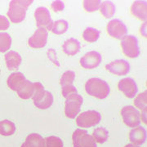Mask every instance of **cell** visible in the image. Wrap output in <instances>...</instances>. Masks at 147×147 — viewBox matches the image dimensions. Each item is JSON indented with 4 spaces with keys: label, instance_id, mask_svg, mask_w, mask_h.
<instances>
[{
    "label": "cell",
    "instance_id": "obj_1",
    "mask_svg": "<svg viewBox=\"0 0 147 147\" xmlns=\"http://www.w3.org/2000/svg\"><path fill=\"white\" fill-rule=\"evenodd\" d=\"M33 3L31 0H12L9 3L7 16L12 23H21L26 18L29 6Z\"/></svg>",
    "mask_w": 147,
    "mask_h": 147
},
{
    "label": "cell",
    "instance_id": "obj_2",
    "mask_svg": "<svg viewBox=\"0 0 147 147\" xmlns=\"http://www.w3.org/2000/svg\"><path fill=\"white\" fill-rule=\"evenodd\" d=\"M85 90L87 93L97 99H105L110 94L109 84L99 78H92L85 84Z\"/></svg>",
    "mask_w": 147,
    "mask_h": 147
},
{
    "label": "cell",
    "instance_id": "obj_3",
    "mask_svg": "<svg viewBox=\"0 0 147 147\" xmlns=\"http://www.w3.org/2000/svg\"><path fill=\"white\" fill-rule=\"evenodd\" d=\"M83 97L78 93L73 94L65 98V114L69 119H74L79 115L81 105H83Z\"/></svg>",
    "mask_w": 147,
    "mask_h": 147
},
{
    "label": "cell",
    "instance_id": "obj_4",
    "mask_svg": "<svg viewBox=\"0 0 147 147\" xmlns=\"http://www.w3.org/2000/svg\"><path fill=\"white\" fill-rule=\"evenodd\" d=\"M121 48L123 53L129 58H136L140 54L138 40L133 35H126L121 39Z\"/></svg>",
    "mask_w": 147,
    "mask_h": 147
},
{
    "label": "cell",
    "instance_id": "obj_5",
    "mask_svg": "<svg viewBox=\"0 0 147 147\" xmlns=\"http://www.w3.org/2000/svg\"><path fill=\"white\" fill-rule=\"evenodd\" d=\"M100 115L96 110H88L81 113L76 119V123L79 127L88 128L96 126L100 123Z\"/></svg>",
    "mask_w": 147,
    "mask_h": 147
},
{
    "label": "cell",
    "instance_id": "obj_6",
    "mask_svg": "<svg viewBox=\"0 0 147 147\" xmlns=\"http://www.w3.org/2000/svg\"><path fill=\"white\" fill-rule=\"evenodd\" d=\"M123 123L129 127H136L141 123V114L138 110L131 106L127 105L120 111Z\"/></svg>",
    "mask_w": 147,
    "mask_h": 147
},
{
    "label": "cell",
    "instance_id": "obj_7",
    "mask_svg": "<svg viewBox=\"0 0 147 147\" xmlns=\"http://www.w3.org/2000/svg\"><path fill=\"white\" fill-rule=\"evenodd\" d=\"M74 147H97L93 138L84 129H76L72 135Z\"/></svg>",
    "mask_w": 147,
    "mask_h": 147
},
{
    "label": "cell",
    "instance_id": "obj_8",
    "mask_svg": "<svg viewBox=\"0 0 147 147\" xmlns=\"http://www.w3.org/2000/svg\"><path fill=\"white\" fill-rule=\"evenodd\" d=\"M34 18L36 21L38 28H43L45 30H51L53 26V21L51 18L49 11L44 7H38L34 11Z\"/></svg>",
    "mask_w": 147,
    "mask_h": 147
},
{
    "label": "cell",
    "instance_id": "obj_9",
    "mask_svg": "<svg viewBox=\"0 0 147 147\" xmlns=\"http://www.w3.org/2000/svg\"><path fill=\"white\" fill-rule=\"evenodd\" d=\"M106 31L112 38L116 39H122L127 35V30L123 21L119 19H114L107 24Z\"/></svg>",
    "mask_w": 147,
    "mask_h": 147
},
{
    "label": "cell",
    "instance_id": "obj_10",
    "mask_svg": "<svg viewBox=\"0 0 147 147\" xmlns=\"http://www.w3.org/2000/svg\"><path fill=\"white\" fill-rule=\"evenodd\" d=\"M47 30L43 28H38L34 34L28 40V45L32 48H42L46 46L47 40Z\"/></svg>",
    "mask_w": 147,
    "mask_h": 147
},
{
    "label": "cell",
    "instance_id": "obj_11",
    "mask_svg": "<svg viewBox=\"0 0 147 147\" xmlns=\"http://www.w3.org/2000/svg\"><path fill=\"white\" fill-rule=\"evenodd\" d=\"M105 69L110 73L118 76L126 75L130 71V65L125 60H116L105 65Z\"/></svg>",
    "mask_w": 147,
    "mask_h": 147
},
{
    "label": "cell",
    "instance_id": "obj_12",
    "mask_svg": "<svg viewBox=\"0 0 147 147\" xmlns=\"http://www.w3.org/2000/svg\"><path fill=\"white\" fill-rule=\"evenodd\" d=\"M118 88L127 98H133L136 96L138 88L136 82L131 78H124L121 79L118 84Z\"/></svg>",
    "mask_w": 147,
    "mask_h": 147
},
{
    "label": "cell",
    "instance_id": "obj_13",
    "mask_svg": "<svg viewBox=\"0 0 147 147\" xmlns=\"http://www.w3.org/2000/svg\"><path fill=\"white\" fill-rule=\"evenodd\" d=\"M100 62H101V56L100 53L96 51L88 52L80 59L81 66L87 69L96 68L100 65Z\"/></svg>",
    "mask_w": 147,
    "mask_h": 147
},
{
    "label": "cell",
    "instance_id": "obj_14",
    "mask_svg": "<svg viewBox=\"0 0 147 147\" xmlns=\"http://www.w3.org/2000/svg\"><path fill=\"white\" fill-rule=\"evenodd\" d=\"M130 12L140 21H146L147 16V5L146 2L135 1L130 7Z\"/></svg>",
    "mask_w": 147,
    "mask_h": 147
},
{
    "label": "cell",
    "instance_id": "obj_15",
    "mask_svg": "<svg viewBox=\"0 0 147 147\" xmlns=\"http://www.w3.org/2000/svg\"><path fill=\"white\" fill-rule=\"evenodd\" d=\"M146 131L141 126L133 127L129 133V140L133 145L140 146L146 142Z\"/></svg>",
    "mask_w": 147,
    "mask_h": 147
},
{
    "label": "cell",
    "instance_id": "obj_16",
    "mask_svg": "<svg viewBox=\"0 0 147 147\" xmlns=\"http://www.w3.org/2000/svg\"><path fill=\"white\" fill-rule=\"evenodd\" d=\"M5 61L8 69L15 70L20 66L22 61V58L18 53L15 51H9L5 54Z\"/></svg>",
    "mask_w": 147,
    "mask_h": 147
},
{
    "label": "cell",
    "instance_id": "obj_17",
    "mask_svg": "<svg viewBox=\"0 0 147 147\" xmlns=\"http://www.w3.org/2000/svg\"><path fill=\"white\" fill-rule=\"evenodd\" d=\"M26 80V79L25 78L23 74L21 72H15L9 75L7 80V84L10 89L16 92Z\"/></svg>",
    "mask_w": 147,
    "mask_h": 147
},
{
    "label": "cell",
    "instance_id": "obj_18",
    "mask_svg": "<svg viewBox=\"0 0 147 147\" xmlns=\"http://www.w3.org/2000/svg\"><path fill=\"white\" fill-rule=\"evenodd\" d=\"M62 50L64 53H65L66 55L73 57L79 52L80 43L77 39L70 38L64 42V44L62 45Z\"/></svg>",
    "mask_w": 147,
    "mask_h": 147
},
{
    "label": "cell",
    "instance_id": "obj_19",
    "mask_svg": "<svg viewBox=\"0 0 147 147\" xmlns=\"http://www.w3.org/2000/svg\"><path fill=\"white\" fill-rule=\"evenodd\" d=\"M53 103V94L48 92L44 91L43 94L37 100H34V104L37 108L41 109V110H46L48 109Z\"/></svg>",
    "mask_w": 147,
    "mask_h": 147
},
{
    "label": "cell",
    "instance_id": "obj_20",
    "mask_svg": "<svg viewBox=\"0 0 147 147\" xmlns=\"http://www.w3.org/2000/svg\"><path fill=\"white\" fill-rule=\"evenodd\" d=\"M17 95L23 100H28L31 98L34 93V83H31L29 80H26L20 88L16 91Z\"/></svg>",
    "mask_w": 147,
    "mask_h": 147
},
{
    "label": "cell",
    "instance_id": "obj_21",
    "mask_svg": "<svg viewBox=\"0 0 147 147\" xmlns=\"http://www.w3.org/2000/svg\"><path fill=\"white\" fill-rule=\"evenodd\" d=\"M43 146L44 139L42 136L37 133H31L27 136L26 141L21 147H43Z\"/></svg>",
    "mask_w": 147,
    "mask_h": 147
},
{
    "label": "cell",
    "instance_id": "obj_22",
    "mask_svg": "<svg viewBox=\"0 0 147 147\" xmlns=\"http://www.w3.org/2000/svg\"><path fill=\"white\" fill-rule=\"evenodd\" d=\"M99 9L101 15L108 19L114 16L115 12V6L110 1H105L100 3Z\"/></svg>",
    "mask_w": 147,
    "mask_h": 147
},
{
    "label": "cell",
    "instance_id": "obj_23",
    "mask_svg": "<svg viewBox=\"0 0 147 147\" xmlns=\"http://www.w3.org/2000/svg\"><path fill=\"white\" fill-rule=\"evenodd\" d=\"M16 131V126L14 123L9 120H3L0 122V135L8 137Z\"/></svg>",
    "mask_w": 147,
    "mask_h": 147
},
{
    "label": "cell",
    "instance_id": "obj_24",
    "mask_svg": "<svg viewBox=\"0 0 147 147\" xmlns=\"http://www.w3.org/2000/svg\"><path fill=\"white\" fill-rule=\"evenodd\" d=\"M92 137L93 138L95 142L102 144V143H105L108 140L109 132L105 128L100 127H96L93 131Z\"/></svg>",
    "mask_w": 147,
    "mask_h": 147
},
{
    "label": "cell",
    "instance_id": "obj_25",
    "mask_svg": "<svg viewBox=\"0 0 147 147\" xmlns=\"http://www.w3.org/2000/svg\"><path fill=\"white\" fill-rule=\"evenodd\" d=\"M100 37V32L96 29L88 27L83 34L84 39L88 42H95L97 41V39Z\"/></svg>",
    "mask_w": 147,
    "mask_h": 147
},
{
    "label": "cell",
    "instance_id": "obj_26",
    "mask_svg": "<svg viewBox=\"0 0 147 147\" xmlns=\"http://www.w3.org/2000/svg\"><path fill=\"white\" fill-rule=\"evenodd\" d=\"M68 30V22L65 20H58L53 22V26L51 31L55 34H63Z\"/></svg>",
    "mask_w": 147,
    "mask_h": 147
},
{
    "label": "cell",
    "instance_id": "obj_27",
    "mask_svg": "<svg viewBox=\"0 0 147 147\" xmlns=\"http://www.w3.org/2000/svg\"><path fill=\"white\" fill-rule=\"evenodd\" d=\"M11 38L7 33H0V53H5L10 49Z\"/></svg>",
    "mask_w": 147,
    "mask_h": 147
},
{
    "label": "cell",
    "instance_id": "obj_28",
    "mask_svg": "<svg viewBox=\"0 0 147 147\" xmlns=\"http://www.w3.org/2000/svg\"><path fill=\"white\" fill-rule=\"evenodd\" d=\"M75 79V73L73 70H67L62 74L60 79V84L61 87L67 86V85H73L74 81Z\"/></svg>",
    "mask_w": 147,
    "mask_h": 147
},
{
    "label": "cell",
    "instance_id": "obj_29",
    "mask_svg": "<svg viewBox=\"0 0 147 147\" xmlns=\"http://www.w3.org/2000/svg\"><path fill=\"white\" fill-rule=\"evenodd\" d=\"M146 91L143 92L142 93L138 94L136 96L135 100H134V105L135 106L141 110H146V97H147Z\"/></svg>",
    "mask_w": 147,
    "mask_h": 147
},
{
    "label": "cell",
    "instance_id": "obj_30",
    "mask_svg": "<svg viewBox=\"0 0 147 147\" xmlns=\"http://www.w3.org/2000/svg\"><path fill=\"white\" fill-rule=\"evenodd\" d=\"M101 2L99 0H84L83 5L85 10L88 12H93L100 8Z\"/></svg>",
    "mask_w": 147,
    "mask_h": 147
},
{
    "label": "cell",
    "instance_id": "obj_31",
    "mask_svg": "<svg viewBox=\"0 0 147 147\" xmlns=\"http://www.w3.org/2000/svg\"><path fill=\"white\" fill-rule=\"evenodd\" d=\"M43 147H64V144L61 138L51 136L44 139Z\"/></svg>",
    "mask_w": 147,
    "mask_h": 147
},
{
    "label": "cell",
    "instance_id": "obj_32",
    "mask_svg": "<svg viewBox=\"0 0 147 147\" xmlns=\"http://www.w3.org/2000/svg\"><path fill=\"white\" fill-rule=\"evenodd\" d=\"M44 87L42 86V84L39 82H35L34 83V93L32 96V100H35L38 99L44 92Z\"/></svg>",
    "mask_w": 147,
    "mask_h": 147
},
{
    "label": "cell",
    "instance_id": "obj_33",
    "mask_svg": "<svg viewBox=\"0 0 147 147\" xmlns=\"http://www.w3.org/2000/svg\"><path fill=\"white\" fill-rule=\"evenodd\" d=\"M61 93L65 98H67L71 95L78 93V92L74 85H67V86L61 87Z\"/></svg>",
    "mask_w": 147,
    "mask_h": 147
},
{
    "label": "cell",
    "instance_id": "obj_34",
    "mask_svg": "<svg viewBox=\"0 0 147 147\" xmlns=\"http://www.w3.org/2000/svg\"><path fill=\"white\" fill-rule=\"evenodd\" d=\"M47 57L49 58V60L53 62V63L55 64L56 65H57V66H60V63H59V61H58L57 57V53L55 52V50L53 49V48H51V49H48L47 52Z\"/></svg>",
    "mask_w": 147,
    "mask_h": 147
},
{
    "label": "cell",
    "instance_id": "obj_35",
    "mask_svg": "<svg viewBox=\"0 0 147 147\" xmlns=\"http://www.w3.org/2000/svg\"><path fill=\"white\" fill-rule=\"evenodd\" d=\"M51 7L55 12H59V11H62L64 10V3L62 1H60V0H57V1H54L53 2V3L51 4Z\"/></svg>",
    "mask_w": 147,
    "mask_h": 147
},
{
    "label": "cell",
    "instance_id": "obj_36",
    "mask_svg": "<svg viewBox=\"0 0 147 147\" xmlns=\"http://www.w3.org/2000/svg\"><path fill=\"white\" fill-rule=\"evenodd\" d=\"M9 28V21L4 16L0 15V30H6Z\"/></svg>",
    "mask_w": 147,
    "mask_h": 147
},
{
    "label": "cell",
    "instance_id": "obj_37",
    "mask_svg": "<svg viewBox=\"0 0 147 147\" xmlns=\"http://www.w3.org/2000/svg\"><path fill=\"white\" fill-rule=\"evenodd\" d=\"M142 120L143 121L144 123H146V110H143L142 112Z\"/></svg>",
    "mask_w": 147,
    "mask_h": 147
},
{
    "label": "cell",
    "instance_id": "obj_38",
    "mask_svg": "<svg viewBox=\"0 0 147 147\" xmlns=\"http://www.w3.org/2000/svg\"><path fill=\"white\" fill-rule=\"evenodd\" d=\"M124 147H138V146H136V145H133V144H127V145H126Z\"/></svg>",
    "mask_w": 147,
    "mask_h": 147
}]
</instances>
